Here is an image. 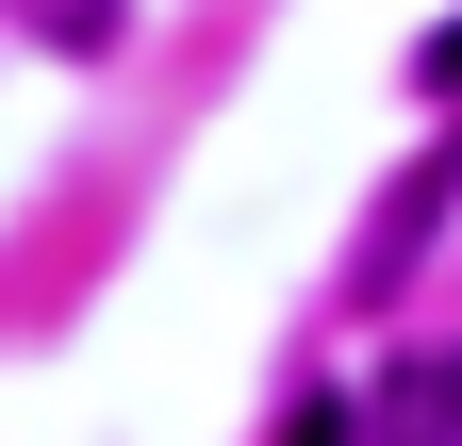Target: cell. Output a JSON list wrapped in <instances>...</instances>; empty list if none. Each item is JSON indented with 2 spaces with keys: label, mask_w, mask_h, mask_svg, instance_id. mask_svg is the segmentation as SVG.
Masks as SVG:
<instances>
[{
  "label": "cell",
  "mask_w": 462,
  "mask_h": 446,
  "mask_svg": "<svg viewBox=\"0 0 462 446\" xmlns=\"http://www.w3.org/2000/svg\"><path fill=\"white\" fill-rule=\"evenodd\" d=\"M364 430H380V446H462V348H413V364L364 397Z\"/></svg>",
  "instance_id": "6da1fadb"
},
{
  "label": "cell",
  "mask_w": 462,
  "mask_h": 446,
  "mask_svg": "<svg viewBox=\"0 0 462 446\" xmlns=\"http://www.w3.org/2000/svg\"><path fill=\"white\" fill-rule=\"evenodd\" d=\"M17 17H33L50 50H116V0H17Z\"/></svg>",
  "instance_id": "7a4b0ae2"
},
{
  "label": "cell",
  "mask_w": 462,
  "mask_h": 446,
  "mask_svg": "<svg viewBox=\"0 0 462 446\" xmlns=\"http://www.w3.org/2000/svg\"><path fill=\"white\" fill-rule=\"evenodd\" d=\"M281 446H364V397H298V413H281Z\"/></svg>",
  "instance_id": "3957f363"
},
{
  "label": "cell",
  "mask_w": 462,
  "mask_h": 446,
  "mask_svg": "<svg viewBox=\"0 0 462 446\" xmlns=\"http://www.w3.org/2000/svg\"><path fill=\"white\" fill-rule=\"evenodd\" d=\"M413 83H430V99H446V116H462V17L430 33V67H413Z\"/></svg>",
  "instance_id": "277c9868"
}]
</instances>
